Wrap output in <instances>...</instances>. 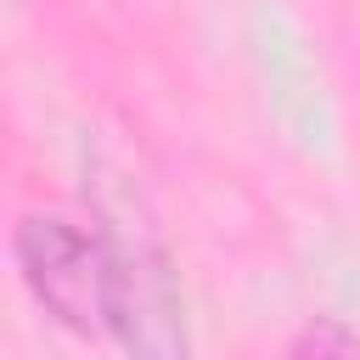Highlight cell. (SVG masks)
I'll use <instances>...</instances> for the list:
<instances>
[{
	"mask_svg": "<svg viewBox=\"0 0 360 360\" xmlns=\"http://www.w3.org/2000/svg\"><path fill=\"white\" fill-rule=\"evenodd\" d=\"M11 264L39 315L73 338H107V264L96 225L28 208L11 225Z\"/></svg>",
	"mask_w": 360,
	"mask_h": 360,
	"instance_id": "obj_2",
	"label": "cell"
},
{
	"mask_svg": "<svg viewBox=\"0 0 360 360\" xmlns=\"http://www.w3.org/2000/svg\"><path fill=\"white\" fill-rule=\"evenodd\" d=\"M281 360H360V326H349L343 315H309L287 338Z\"/></svg>",
	"mask_w": 360,
	"mask_h": 360,
	"instance_id": "obj_3",
	"label": "cell"
},
{
	"mask_svg": "<svg viewBox=\"0 0 360 360\" xmlns=\"http://www.w3.org/2000/svg\"><path fill=\"white\" fill-rule=\"evenodd\" d=\"M84 202L107 264V338L124 349V360H191L186 287L146 197L129 186V174L90 169Z\"/></svg>",
	"mask_w": 360,
	"mask_h": 360,
	"instance_id": "obj_1",
	"label": "cell"
}]
</instances>
